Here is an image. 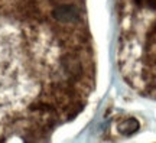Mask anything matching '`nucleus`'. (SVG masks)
<instances>
[{"mask_svg": "<svg viewBox=\"0 0 156 143\" xmlns=\"http://www.w3.org/2000/svg\"><path fill=\"white\" fill-rule=\"evenodd\" d=\"M88 48L61 38L48 23L0 19V140L20 121L54 110V103L77 109L90 88Z\"/></svg>", "mask_w": 156, "mask_h": 143, "instance_id": "nucleus-1", "label": "nucleus"}, {"mask_svg": "<svg viewBox=\"0 0 156 143\" xmlns=\"http://www.w3.org/2000/svg\"><path fill=\"white\" fill-rule=\"evenodd\" d=\"M137 129H139V123H137L136 120L124 121L122 126L119 127V130H120L122 133H124V134H132V133H134Z\"/></svg>", "mask_w": 156, "mask_h": 143, "instance_id": "nucleus-3", "label": "nucleus"}, {"mask_svg": "<svg viewBox=\"0 0 156 143\" xmlns=\"http://www.w3.org/2000/svg\"><path fill=\"white\" fill-rule=\"evenodd\" d=\"M119 66L140 95L156 100V0H119Z\"/></svg>", "mask_w": 156, "mask_h": 143, "instance_id": "nucleus-2", "label": "nucleus"}]
</instances>
